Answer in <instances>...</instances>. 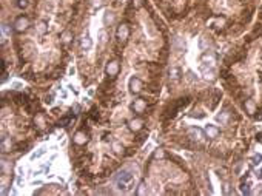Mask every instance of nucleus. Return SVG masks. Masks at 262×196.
<instances>
[{
	"label": "nucleus",
	"mask_w": 262,
	"mask_h": 196,
	"mask_svg": "<svg viewBox=\"0 0 262 196\" xmlns=\"http://www.w3.org/2000/svg\"><path fill=\"white\" fill-rule=\"evenodd\" d=\"M114 182H116L119 190L128 191V190L133 188V185H134V174L131 173L129 170H122V171H119L114 176Z\"/></svg>",
	"instance_id": "f257e3e1"
},
{
	"label": "nucleus",
	"mask_w": 262,
	"mask_h": 196,
	"mask_svg": "<svg viewBox=\"0 0 262 196\" xmlns=\"http://www.w3.org/2000/svg\"><path fill=\"white\" fill-rule=\"evenodd\" d=\"M128 88H129L131 93H139V91L142 90V82H141V79L136 77V76H133V77L129 79V82H128Z\"/></svg>",
	"instance_id": "f03ea898"
},
{
	"label": "nucleus",
	"mask_w": 262,
	"mask_h": 196,
	"mask_svg": "<svg viewBox=\"0 0 262 196\" xmlns=\"http://www.w3.org/2000/svg\"><path fill=\"white\" fill-rule=\"evenodd\" d=\"M28 25H30L28 17H19L14 26H16V30H17V31H23V30H26V28H28Z\"/></svg>",
	"instance_id": "7ed1b4c3"
},
{
	"label": "nucleus",
	"mask_w": 262,
	"mask_h": 196,
	"mask_svg": "<svg viewBox=\"0 0 262 196\" xmlns=\"http://www.w3.org/2000/svg\"><path fill=\"white\" fill-rule=\"evenodd\" d=\"M205 133L208 134V138H211V139H214V138H217V134H219V128L217 127H214V125H207L205 127Z\"/></svg>",
	"instance_id": "20e7f679"
},
{
	"label": "nucleus",
	"mask_w": 262,
	"mask_h": 196,
	"mask_svg": "<svg viewBox=\"0 0 262 196\" xmlns=\"http://www.w3.org/2000/svg\"><path fill=\"white\" fill-rule=\"evenodd\" d=\"M128 34H129V30H128L126 25L119 26V30H117V39H120V40H122V39H126Z\"/></svg>",
	"instance_id": "39448f33"
},
{
	"label": "nucleus",
	"mask_w": 262,
	"mask_h": 196,
	"mask_svg": "<svg viewBox=\"0 0 262 196\" xmlns=\"http://www.w3.org/2000/svg\"><path fill=\"white\" fill-rule=\"evenodd\" d=\"M117 71H119V63H117V62H111V63H108V66H106V73H108L109 76H116V74H117Z\"/></svg>",
	"instance_id": "423d86ee"
},
{
	"label": "nucleus",
	"mask_w": 262,
	"mask_h": 196,
	"mask_svg": "<svg viewBox=\"0 0 262 196\" xmlns=\"http://www.w3.org/2000/svg\"><path fill=\"white\" fill-rule=\"evenodd\" d=\"M170 79H173L174 82L179 80V79H181V70L176 68V66H173V68L170 70Z\"/></svg>",
	"instance_id": "0eeeda50"
},
{
	"label": "nucleus",
	"mask_w": 262,
	"mask_h": 196,
	"mask_svg": "<svg viewBox=\"0 0 262 196\" xmlns=\"http://www.w3.org/2000/svg\"><path fill=\"white\" fill-rule=\"evenodd\" d=\"M86 141H88V138H86L83 133H77V134L74 136V142H76L77 145H83Z\"/></svg>",
	"instance_id": "6e6552de"
},
{
	"label": "nucleus",
	"mask_w": 262,
	"mask_h": 196,
	"mask_svg": "<svg viewBox=\"0 0 262 196\" xmlns=\"http://www.w3.org/2000/svg\"><path fill=\"white\" fill-rule=\"evenodd\" d=\"M129 128L134 130V131L141 130V128H142V121H141V119H133V121L129 122Z\"/></svg>",
	"instance_id": "1a4fd4ad"
},
{
	"label": "nucleus",
	"mask_w": 262,
	"mask_h": 196,
	"mask_svg": "<svg viewBox=\"0 0 262 196\" xmlns=\"http://www.w3.org/2000/svg\"><path fill=\"white\" fill-rule=\"evenodd\" d=\"M188 133H190L191 136H194L196 139H200V138H202V130H200V128H197V127H196V128H194V127H193V128H190V130H188Z\"/></svg>",
	"instance_id": "9d476101"
},
{
	"label": "nucleus",
	"mask_w": 262,
	"mask_h": 196,
	"mask_svg": "<svg viewBox=\"0 0 262 196\" xmlns=\"http://www.w3.org/2000/svg\"><path fill=\"white\" fill-rule=\"evenodd\" d=\"M216 119H217V122L225 124V122L228 121V113H227V111H222L220 114H217V118H216Z\"/></svg>",
	"instance_id": "9b49d317"
},
{
	"label": "nucleus",
	"mask_w": 262,
	"mask_h": 196,
	"mask_svg": "<svg viewBox=\"0 0 262 196\" xmlns=\"http://www.w3.org/2000/svg\"><path fill=\"white\" fill-rule=\"evenodd\" d=\"M251 162H253L254 165H260V162H262V154H260V153H256V154H253V158H251Z\"/></svg>",
	"instance_id": "f8f14e48"
},
{
	"label": "nucleus",
	"mask_w": 262,
	"mask_h": 196,
	"mask_svg": "<svg viewBox=\"0 0 262 196\" xmlns=\"http://www.w3.org/2000/svg\"><path fill=\"white\" fill-rule=\"evenodd\" d=\"M82 45H83V48H86V50H88V48L91 46V39H89V37H85V39H83V43H82Z\"/></svg>",
	"instance_id": "ddd939ff"
},
{
	"label": "nucleus",
	"mask_w": 262,
	"mask_h": 196,
	"mask_svg": "<svg viewBox=\"0 0 262 196\" xmlns=\"http://www.w3.org/2000/svg\"><path fill=\"white\" fill-rule=\"evenodd\" d=\"M136 193H137V194H145V193H147V191H145V184H144V182L139 185V188H137Z\"/></svg>",
	"instance_id": "4468645a"
},
{
	"label": "nucleus",
	"mask_w": 262,
	"mask_h": 196,
	"mask_svg": "<svg viewBox=\"0 0 262 196\" xmlns=\"http://www.w3.org/2000/svg\"><path fill=\"white\" fill-rule=\"evenodd\" d=\"M42 154H45V148H40V150H39L37 153H34V154H33L31 158H33V159H36V158H40Z\"/></svg>",
	"instance_id": "2eb2a0df"
},
{
	"label": "nucleus",
	"mask_w": 262,
	"mask_h": 196,
	"mask_svg": "<svg viewBox=\"0 0 262 196\" xmlns=\"http://www.w3.org/2000/svg\"><path fill=\"white\" fill-rule=\"evenodd\" d=\"M39 31H40V33H45V31H46V23H43V22H42V23H40Z\"/></svg>",
	"instance_id": "dca6fc26"
},
{
	"label": "nucleus",
	"mask_w": 262,
	"mask_h": 196,
	"mask_svg": "<svg viewBox=\"0 0 262 196\" xmlns=\"http://www.w3.org/2000/svg\"><path fill=\"white\" fill-rule=\"evenodd\" d=\"M142 107H144V101H142V99H139V102L136 104V110H141Z\"/></svg>",
	"instance_id": "f3484780"
},
{
	"label": "nucleus",
	"mask_w": 262,
	"mask_h": 196,
	"mask_svg": "<svg viewBox=\"0 0 262 196\" xmlns=\"http://www.w3.org/2000/svg\"><path fill=\"white\" fill-rule=\"evenodd\" d=\"M19 6L25 8V6H26V2H25V0H20V3H19Z\"/></svg>",
	"instance_id": "a211bd4d"
},
{
	"label": "nucleus",
	"mask_w": 262,
	"mask_h": 196,
	"mask_svg": "<svg viewBox=\"0 0 262 196\" xmlns=\"http://www.w3.org/2000/svg\"><path fill=\"white\" fill-rule=\"evenodd\" d=\"M154 156H156V158H162V151H156Z\"/></svg>",
	"instance_id": "6ab92c4d"
},
{
	"label": "nucleus",
	"mask_w": 262,
	"mask_h": 196,
	"mask_svg": "<svg viewBox=\"0 0 262 196\" xmlns=\"http://www.w3.org/2000/svg\"><path fill=\"white\" fill-rule=\"evenodd\" d=\"M257 178H259V179H262V170H260V171L257 173Z\"/></svg>",
	"instance_id": "aec40b11"
}]
</instances>
